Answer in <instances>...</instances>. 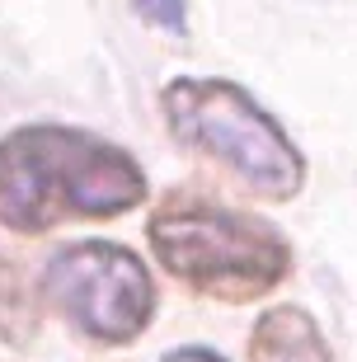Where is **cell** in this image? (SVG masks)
I'll list each match as a JSON object with an SVG mask.
<instances>
[{"label": "cell", "mask_w": 357, "mask_h": 362, "mask_svg": "<svg viewBox=\"0 0 357 362\" xmlns=\"http://www.w3.org/2000/svg\"><path fill=\"white\" fill-rule=\"evenodd\" d=\"M151 198L127 146L66 122H24L0 136V226L47 235L62 221H113Z\"/></svg>", "instance_id": "obj_1"}, {"label": "cell", "mask_w": 357, "mask_h": 362, "mask_svg": "<svg viewBox=\"0 0 357 362\" xmlns=\"http://www.w3.org/2000/svg\"><path fill=\"white\" fill-rule=\"evenodd\" d=\"M146 245L179 287L226 306L278 292L296 269L291 240L268 216L240 212L198 188H174L151 207Z\"/></svg>", "instance_id": "obj_2"}, {"label": "cell", "mask_w": 357, "mask_h": 362, "mask_svg": "<svg viewBox=\"0 0 357 362\" xmlns=\"http://www.w3.org/2000/svg\"><path fill=\"white\" fill-rule=\"evenodd\" d=\"M160 118L179 146L212 160L250 198L291 202L305 188V156L245 85L221 76H174L160 90Z\"/></svg>", "instance_id": "obj_3"}, {"label": "cell", "mask_w": 357, "mask_h": 362, "mask_svg": "<svg viewBox=\"0 0 357 362\" xmlns=\"http://www.w3.org/2000/svg\"><path fill=\"white\" fill-rule=\"evenodd\" d=\"M42 306L90 344L127 349L156 320V282L141 255L118 240L62 245L38 278Z\"/></svg>", "instance_id": "obj_4"}, {"label": "cell", "mask_w": 357, "mask_h": 362, "mask_svg": "<svg viewBox=\"0 0 357 362\" xmlns=\"http://www.w3.org/2000/svg\"><path fill=\"white\" fill-rule=\"evenodd\" d=\"M250 362H334L324 329L305 306L278 301L250 329Z\"/></svg>", "instance_id": "obj_5"}, {"label": "cell", "mask_w": 357, "mask_h": 362, "mask_svg": "<svg viewBox=\"0 0 357 362\" xmlns=\"http://www.w3.org/2000/svg\"><path fill=\"white\" fill-rule=\"evenodd\" d=\"M42 334V296L28 287L24 269L0 255V344L33 349Z\"/></svg>", "instance_id": "obj_6"}, {"label": "cell", "mask_w": 357, "mask_h": 362, "mask_svg": "<svg viewBox=\"0 0 357 362\" xmlns=\"http://www.w3.org/2000/svg\"><path fill=\"white\" fill-rule=\"evenodd\" d=\"M146 24H156L160 33H188V0H127Z\"/></svg>", "instance_id": "obj_7"}, {"label": "cell", "mask_w": 357, "mask_h": 362, "mask_svg": "<svg viewBox=\"0 0 357 362\" xmlns=\"http://www.w3.org/2000/svg\"><path fill=\"white\" fill-rule=\"evenodd\" d=\"M160 362H226L216 349H202V344H184V349H170Z\"/></svg>", "instance_id": "obj_8"}]
</instances>
